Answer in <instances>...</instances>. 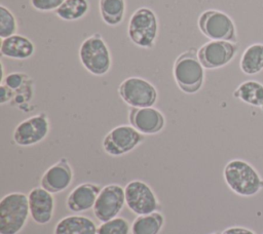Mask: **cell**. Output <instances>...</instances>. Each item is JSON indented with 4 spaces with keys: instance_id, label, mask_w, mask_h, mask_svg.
I'll return each mask as SVG.
<instances>
[{
    "instance_id": "1",
    "label": "cell",
    "mask_w": 263,
    "mask_h": 234,
    "mask_svg": "<svg viewBox=\"0 0 263 234\" xmlns=\"http://www.w3.org/2000/svg\"><path fill=\"white\" fill-rule=\"evenodd\" d=\"M30 217L28 195L11 192L0 201V234H18Z\"/></svg>"
},
{
    "instance_id": "2",
    "label": "cell",
    "mask_w": 263,
    "mask_h": 234,
    "mask_svg": "<svg viewBox=\"0 0 263 234\" xmlns=\"http://www.w3.org/2000/svg\"><path fill=\"white\" fill-rule=\"evenodd\" d=\"M223 176L228 187L241 196L255 195L263 187V180L255 168L240 159L229 161L224 167Z\"/></svg>"
},
{
    "instance_id": "3",
    "label": "cell",
    "mask_w": 263,
    "mask_h": 234,
    "mask_svg": "<svg viewBox=\"0 0 263 234\" xmlns=\"http://www.w3.org/2000/svg\"><path fill=\"white\" fill-rule=\"evenodd\" d=\"M173 76L178 87L185 93L192 94L201 88L204 79L203 66L193 49L177 57L173 67Z\"/></svg>"
},
{
    "instance_id": "4",
    "label": "cell",
    "mask_w": 263,
    "mask_h": 234,
    "mask_svg": "<svg viewBox=\"0 0 263 234\" xmlns=\"http://www.w3.org/2000/svg\"><path fill=\"white\" fill-rule=\"evenodd\" d=\"M79 59L82 66L91 74L105 75L111 68V54L103 38L92 35L86 38L80 45Z\"/></svg>"
},
{
    "instance_id": "5",
    "label": "cell",
    "mask_w": 263,
    "mask_h": 234,
    "mask_svg": "<svg viewBox=\"0 0 263 234\" xmlns=\"http://www.w3.org/2000/svg\"><path fill=\"white\" fill-rule=\"evenodd\" d=\"M158 21L154 11L148 7L137 9L129 18L127 34L134 44L142 48H151L156 40Z\"/></svg>"
},
{
    "instance_id": "6",
    "label": "cell",
    "mask_w": 263,
    "mask_h": 234,
    "mask_svg": "<svg viewBox=\"0 0 263 234\" xmlns=\"http://www.w3.org/2000/svg\"><path fill=\"white\" fill-rule=\"evenodd\" d=\"M201 33L212 39L220 41L236 42V32L232 20L224 12L219 10L203 11L197 22Z\"/></svg>"
},
{
    "instance_id": "7",
    "label": "cell",
    "mask_w": 263,
    "mask_h": 234,
    "mask_svg": "<svg viewBox=\"0 0 263 234\" xmlns=\"http://www.w3.org/2000/svg\"><path fill=\"white\" fill-rule=\"evenodd\" d=\"M118 92L120 98L133 108L152 107L157 101V90L154 85L141 77H128L123 80Z\"/></svg>"
},
{
    "instance_id": "8",
    "label": "cell",
    "mask_w": 263,
    "mask_h": 234,
    "mask_svg": "<svg viewBox=\"0 0 263 234\" xmlns=\"http://www.w3.org/2000/svg\"><path fill=\"white\" fill-rule=\"evenodd\" d=\"M125 204L138 216L151 213L158 208V199L152 188L145 182L134 180L124 187Z\"/></svg>"
},
{
    "instance_id": "9",
    "label": "cell",
    "mask_w": 263,
    "mask_h": 234,
    "mask_svg": "<svg viewBox=\"0 0 263 234\" xmlns=\"http://www.w3.org/2000/svg\"><path fill=\"white\" fill-rule=\"evenodd\" d=\"M124 204V188L119 184H110L101 189L92 207L93 215L103 223L118 217Z\"/></svg>"
},
{
    "instance_id": "10",
    "label": "cell",
    "mask_w": 263,
    "mask_h": 234,
    "mask_svg": "<svg viewBox=\"0 0 263 234\" xmlns=\"http://www.w3.org/2000/svg\"><path fill=\"white\" fill-rule=\"evenodd\" d=\"M143 140L144 135L132 125H118L105 135L103 149L111 156H121L133 151Z\"/></svg>"
},
{
    "instance_id": "11",
    "label": "cell",
    "mask_w": 263,
    "mask_h": 234,
    "mask_svg": "<svg viewBox=\"0 0 263 234\" xmlns=\"http://www.w3.org/2000/svg\"><path fill=\"white\" fill-rule=\"evenodd\" d=\"M48 132V118L44 113H40L20 122L13 130L12 138L16 145L28 147L43 141Z\"/></svg>"
},
{
    "instance_id": "12",
    "label": "cell",
    "mask_w": 263,
    "mask_h": 234,
    "mask_svg": "<svg viewBox=\"0 0 263 234\" xmlns=\"http://www.w3.org/2000/svg\"><path fill=\"white\" fill-rule=\"evenodd\" d=\"M234 42L212 40L203 44L197 51L198 60L205 69H217L227 65L236 54Z\"/></svg>"
},
{
    "instance_id": "13",
    "label": "cell",
    "mask_w": 263,
    "mask_h": 234,
    "mask_svg": "<svg viewBox=\"0 0 263 234\" xmlns=\"http://www.w3.org/2000/svg\"><path fill=\"white\" fill-rule=\"evenodd\" d=\"M30 217L38 225L49 223L54 212L52 193L42 187L33 188L28 194Z\"/></svg>"
},
{
    "instance_id": "14",
    "label": "cell",
    "mask_w": 263,
    "mask_h": 234,
    "mask_svg": "<svg viewBox=\"0 0 263 234\" xmlns=\"http://www.w3.org/2000/svg\"><path fill=\"white\" fill-rule=\"evenodd\" d=\"M128 120L130 125L142 134H155L161 131L165 124L162 113L153 107L132 108Z\"/></svg>"
},
{
    "instance_id": "15",
    "label": "cell",
    "mask_w": 263,
    "mask_h": 234,
    "mask_svg": "<svg viewBox=\"0 0 263 234\" xmlns=\"http://www.w3.org/2000/svg\"><path fill=\"white\" fill-rule=\"evenodd\" d=\"M72 181L73 170L67 159L63 158L44 171L40 184L50 193H61L71 185Z\"/></svg>"
},
{
    "instance_id": "16",
    "label": "cell",
    "mask_w": 263,
    "mask_h": 234,
    "mask_svg": "<svg viewBox=\"0 0 263 234\" xmlns=\"http://www.w3.org/2000/svg\"><path fill=\"white\" fill-rule=\"evenodd\" d=\"M101 189L92 183H82L76 186L66 199V206L73 212H83L91 209Z\"/></svg>"
},
{
    "instance_id": "17",
    "label": "cell",
    "mask_w": 263,
    "mask_h": 234,
    "mask_svg": "<svg viewBox=\"0 0 263 234\" xmlns=\"http://www.w3.org/2000/svg\"><path fill=\"white\" fill-rule=\"evenodd\" d=\"M0 51L3 56L13 60H25L33 55L35 46L29 38L14 34L1 40Z\"/></svg>"
},
{
    "instance_id": "18",
    "label": "cell",
    "mask_w": 263,
    "mask_h": 234,
    "mask_svg": "<svg viewBox=\"0 0 263 234\" xmlns=\"http://www.w3.org/2000/svg\"><path fill=\"white\" fill-rule=\"evenodd\" d=\"M97 225L85 216L72 215L62 218L53 229V234H97Z\"/></svg>"
},
{
    "instance_id": "19",
    "label": "cell",
    "mask_w": 263,
    "mask_h": 234,
    "mask_svg": "<svg viewBox=\"0 0 263 234\" xmlns=\"http://www.w3.org/2000/svg\"><path fill=\"white\" fill-rule=\"evenodd\" d=\"M164 224V217L159 211L138 216L132 224V234H159Z\"/></svg>"
},
{
    "instance_id": "20",
    "label": "cell",
    "mask_w": 263,
    "mask_h": 234,
    "mask_svg": "<svg viewBox=\"0 0 263 234\" xmlns=\"http://www.w3.org/2000/svg\"><path fill=\"white\" fill-rule=\"evenodd\" d=\"M234 96L263 110V84L257 81L249 80L241 83L234 91Z\"/></svg>"
},
{
    "instance_id": "21",
    "label": "cell",
    "mask_w": 263,
    "mask_h": 234,
    "mask_svg": "<svg viewBox=\"0 0 263 234\" xmlns=\"http://www.w3.org/2000/svg\"><path fill=\"white\" fill-rule=\"evenodd\" d=\"M240 69L248 75L263 70V44H253L245 50L240 60Z\"/></svg>"
},
{
    "instance_id": "22",
    "label": "cell",
    "mask_w": 263,
    "mask_h": 234,
    "mask_svg": "<svg viewBox=\"0 0 263 234\" xmlns=\"http://www.w3.org/2000/svg\"><path fill=\"white\" fill-rule=\"evenodd\" d=\"M124 0H100V13L107 25H119L124 17Z\"/></svg>"
},
{
    "instance_id": "23",
    "label": "cell",
    "mask_w": 263,
    "mask_h": 234,
    "mask_svg": "<svg viewBox=\"0 0 263 234\" xmlns=\"http://www.w3.org/2000/svg\"><path fill=\"white\" fill-rule=\"evenodd\" d=\"M88 8L87 0H65L55 10V13L64 21H76L83 17Z\"/></svg>"
},
{
    "instance_id": "24",
    "label": "cell",
    "mask_w": 263,
    "mask_h": 234,
    "mask_svg": "<svg viewBox=\"0 0 263 234\" xmlns=\"http://www.w3.org/2000/svg\"><path fill=\"white\" fill-rule=\"evenodd\" d=\"M132 225L123 217H116L101 223L97 229V234H129Z\"/></svg>"
},
{
    "instance_id": "25",
    "label": "cell",
    "mask_w": 263,
    "mask_h": 234,
    "mask_svg": "<svg viewBox=\"0 0 263 234\" xmlns=\"http://www.w3.org/2000/svg\"><path fill=\"white\" fill-rule=\"evenodd\" d=\"M17 31V23L13 13L4 5L0 6V37L1 39L12 36Z\"/></svg>"
},
{
    "instance_id": "26",
    "label": "cell",
    "mask_w": 263,
    "mask_h": 234,
    "mask_svg": "<svg viewBox=\"0 0 263 234\" xmlns=\"http://www.w3.org/2000/svg\"><path fill=\"white\" fill-rule=\"evenodd\" d=\"M30 82H31V79L26 74H23L20 72L10 73L6 77H4L3 80H1V83L5 84L13 92L20 90Z\"/></svg>"
},
{
    "instance_id": "27",
    "label": "cell",
    "mask_w": 263,
    "mask_h": 234,
    "mask_svg": "<svg viewBox=\"0 0 263 234\" xmlns=\"http://www.w3.org/2000/svg\"><path fill=\"white\" fill-rule=\"evenodd\" d=\"M65 0H31V5L39 11L57 10Z\"/></svg>"
},
{
    "instance_id": "28",
    "label": "cell",
    "mask_w": 263,
    "mask_h": 234,
    "mask_svg": "<svg viewBox=\"0 0 263 234\" xmlns=\"http://www.w3.org/2000/svg\"><path fill=\"white\" fill-rule=\"evenodd\" d=\"M13 99V91L8 88L5 84L1 83L0 85V104L3 105L5 103H8Z\"/></svg>"
},
{
    "instance_id": "29",
    "label": "cell",
    "mask_w": 263,
    "mask_h": 234,
    "mask_svg": "<svg viewBox=\"0 0 263 234\" xmlns=\"http://www.w3.org/2000/svg\"><path fill=\"white\" fill-rule=\"evenodd\" d=\"M221 234H255L250 229L243 227H229L225 229Z\"/></svg>"
},
{
    "instance_id": "30",
    "label": "cell",
    "mask_w": 263,
    "mask_h": 234,
    "mask_svg": "<svg viewBox=\"0 0 263 234\" xmlns=\"http://www.w3.org/2000/svg\"><path fill=\"white\" fill-rule=\"evenodd\" d=\"M211 234H219V233H211Z\"/></svg>"
}]
</instances>
